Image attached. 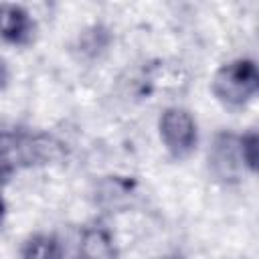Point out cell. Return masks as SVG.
Listing matches in <instances>:
<instances>
[{"mask_svg":"<svg viewBox=\"0 0 259 259\" xmlns=\"http://www.w3.org/2000/svg\"><path fill=\"white\" fill-rule=\"evenodd\" d=\"M4 217H6V202H4L2 192H0V227H2V223H4Z\"/></svg>","mask_w":259,"mask_h":259,"instance_id":"cell-9","label":"cell"},{"mask_svg":"<svg viewBox=\"0 0 259 259\" xmlns=\"http://www.w3.org/2000/svg\"><path fill=\"white\" fill-rule=\"evenodd\" d=\"M160 138L164 148L174 158H186L192 154L198 142L196 119L184 107H168L160 115Z\"/></svg>","mask_w":259,"mask_h":259,"instance_id":"cell-2","label":"cell"},{"mask_svg":"<svg viewBox=\"0 0 259 259\" xmlns=\"http://www.w3.org/2000/svg\"><path fill=\"white\" fill-rule=\"evenodd\" d=\"M63 249L57 237L47 233L30 235L20 249V259H61Z\"/></svg>","mask_w":259,"mask_h":259,"instance_id":"cell-6","label":"cell"},{"mask_svg":"<svg viewBox=\"0 0 259 259\" xmlns=\"http://www.w3.org/2000/svg\"><path fill=\"white\" fill-rule=\"evenodd\" d=\"M208 170L223 184H237L247 170L241 156V136L221 132L208 148Z\"/></svg>","mask_w":259,"mask_h":259,"instance_id":"cell-3","label":"cell"},{"mask_svg":"<svg viewBox=\"0 0 259 259\" xmlns=\"http://www.w3.org/2000/svg\"><path fill=\"white\" fill-rule=\"evenodd\" d=\"M8 81H10V73H8V65L6 61L0 57V91H4L8 87Z\"/></svg>","mask_w":259,"mask_h":259,"instance_id":"cell-8","label":"cell"},{"mask_svg":"<svg viewBox=\"0 0 259 259\" xmlns=\"http://www.w3.org/2000/svg\"><path fill=\"white\" fill-rule=\"evenodd\" d=\"M77 259H117V247L111 233L103 225H91L83 229Z\"/></svg>","mask_w":259,"mask_h":259,"instance_id":"cell-5","label":"cell"},{"mask_svg":"<svg viewBox=\"0 0 259 259\" xmlns=\"http://www.w3.org/2000/svg\"><path fill=\"white\" fill-rule=\"evenodd\" d=\"M257 144H259V138L255 132H247L241 136V156L249 172L257 170Z\"/></svg>","mask_w":259,"mask_h":259,"instance_id":"cell-7","label":"cell"},{"mask_svg":"<svg viewBox=\"0 0 259 259\" xmlns=\"http://www.w3.org/2000/svg\"><path fill=\"white\" fill-rule=\"evenodd\" d=\"M214 97L229 107L247 105L259 91L257 65L251 59H235L223 65L210 83Z\"/></svg>","mask_w":259,"mask_h":259,"instance_id":"cell-1","label":"cell"},{"mask_svg":"<svg viewBox=\"0 0 259 259\" xmlns=\"http://www.w3.org/2000/svg\"><path fill=\"white\" fill-rule=\"evenodd\" d=\"M0 36L10 45H28L34 36V20L20 4L0 2Z\"/></svg>","mask_w":259,"mask_h":259,"instance_id":"cell-4","label":"cell"},{"mask_svg":"<svg viewBox=\"0 0 259 259\" xmlns=\"http://www.w3.org/2000/svg\"><path fill=\"white\" fill-rule=\"evenodd\" d=\"M158 259H182V257H158Z\"/></svg>","mask_w":259,"mask_h":259,"instance_id":"cell-10","label":"cell"}]
</instances>
